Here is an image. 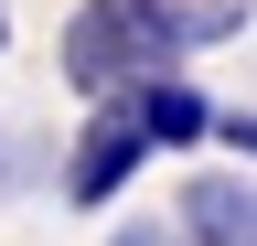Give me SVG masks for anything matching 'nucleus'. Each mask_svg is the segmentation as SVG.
<instances>
[{
	"instance_id": "9",
	"label": "nucleus",
	"mask_w": 257,
	"mask_h": 246,
	"mask_svg": "<svg viewBox=\"0 0 257 246\" xmlns=\"http://www.w3.org/2000/svg\"><path fill=\"white\" fill-rule=\"evenodd\" d=\"M0 54H11V0H0Z\"/></svg>"
},
{
	"instance_id": "2",
	"label": "nucleus",
	"mask_w": 257,
	"mask_h": 246,
	"mask_svg": "<svg viewBox=\"0 0 257 246\" xmlns=\"http://www.w3.org/2000/svg\"><path fill=\"white\" fill-rule=\"evenodd\" d=\"M140 161H150V129L128 118V97H118V107H86V129H75V150H64V203H75V214H96V203H118Z\"/></svg>"
},
{
	"instance_id": "5",
	"label": "nucleus",
	"mask_w": 257,
	"mask_h": 246,
	"mask_svg": "<svg viewBox=\"0 0 257 246\" xmlns=\"http://www.w3.org/2000/svg\"><path fill=\"white\" fill-rule=\"evenodd\" d=\"M128 118L150 129V150H193V139H214V107L193 97L182 75H150L140 97H128Z\"/></svg>"
},
{
	"instance_id": "7",
	"label": "nucleus",
	"mask_w": 257,
	"mask_h": 246,
	"mask_svg": "<svg viewBox=\"0 0 257 246\" xmlns=\"http://www.w3.org/2000/svg\"><path fill=\"white\" fill-rule=\"evenodd\" d=\"M107 246H182V225H118Z\"/></svg>"
},
{
	"instance_id": "6",
	"label": "nucleus",
	"mask_w": 257,
	"mask_h": 246,
	"mask_svg": "<svg viewBox=\"0 0 257 246\" xmlns=\"http://www.w3.org/2000/svg\"><path fill=\"white\" fill-rule=\"evenodd\" d=\"M214 139L236 150V161H257V118H214Z\"/></svg>"
},
{
	"instance_id": "4",
	"label": "nucleus",
	"mask_w": 257,
	"mask_h": 246,
	"mask_svg": "<svg viewBox=\"0 0 257 246\" xmlns=\"http://www.w3.org/2000/svg\"><path fill=\"white\" fill-rule=\"evenodd\" d=\"M140 11H150V33L172 43V65H182V54H214V43H236L257 0H140Z\"/></svg>"
},
{
	"instance_id": "1",
	"label": "nucleus",
	"mask_w": 257,
	"mask_h": 246,
	"mask_svg": "<svg viewBox=\"0 0 257 246\" xmlns=\"http://www.w3.org/2000/svg\"><path fill=\"white\" fill-rule=\"evenodd\" d=\"M54 65H64V86H75L86 107H118V97H140L150 75H172V43L150 33L140 0H75Z\"/></svg>"
},
{
	"instance_id": "3",
	"label": "nucleus",
	"mask_w": 257,
	"mask_h": 246,
	"mask_svg": "<svg viewBox=\"0 0 257 246\" xmlns=\"http://www.w3.org/2000/svg\"><path fill=\"white\" fill-rule=\"evenodd\" d=\"M172 225H182V246H257V182L246 171H193Z\"/></svg>"
},
{
	"instance_id": "8",
	"label": "nucleus",
	"mask_w": 257,
	"mask_h": 246,
	"mask_svg": "<svg viewBox=\"0 0 257 246\" xmlns=\"http://www.w3.org/2000/svg\"><path fill=\"white\" fill-rule=\"evenodd\" d=\"M0 193H11V129H0Z\"/></svg>"
}]
</instances>
